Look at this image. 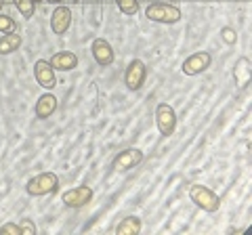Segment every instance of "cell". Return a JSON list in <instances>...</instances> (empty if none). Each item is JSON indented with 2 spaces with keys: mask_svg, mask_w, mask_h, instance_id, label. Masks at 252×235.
Listing matches in <instances>:
<instances>
[{
  "mask_svg": "<svg viewBox=\"0 0 252 235\" xmlns=\"http://www.w3.org/2000/svg\"><path fill=\"white\" fill-rule=\"evenodd\" d=\"M145 17L154 23H164V26H170V23H177L183 17V13L177 4L170 2H152L145 6Z\"/></svg>",
  "mask_w": 252,
  "mask_h": 235,
  "instance_id": "obj_1",
  "label": "cell"
},
{
  "mask_svg": "<svg viewBox=\"0 0 252 235\" xmlns=\"http://www.w3.org/2000/svg\"><path fill=\"white\" fill-rule=\"evenodd\" d=\"M59 189V176L55 172H40V175L32 176L26 183V193L32 198H42V195L55 193Z\"/></svg>",
  "mask_w": 252,
  "mask_h": 235,
  "instance_id": "obj_2",
  "label": "cell"
},
{
  "mask_svg": "<svg viewBox=\"0 0 252 235\" xmlns=\"http://www.w3.org/2000/svg\"><path fill=\"white\" fill-rule=\"evenodd\" d=\"M189 200H191L198 208H202L204 212H210V214L219 212V208H220V198L212 189H208L206 185L195 183V185L189 187Z\"/></svg>",
  "mask_w": 252,
  "mask_h": 235,
  "instance_id": "obj_3",
  "label": "cell"
},
{
  "mask_svg": "<svg viewBox=\"0 0 252 235\" xmlns=\"http://www.w3.org/2000/svg\"><path fill=\"white\" fill-rule=\"evenodd\" d=\"M156 126L162 137H170L177 130V114L168 103H160L156 107Z\"/></svg>",
  "mask_w": 252,
  "mask_h": 235,
  "instance_id": "obj_4",
  "label": "cell"
},
{
  "mask_svg": "<svg viewBox=\"0 0 252 235\" xmlns=\"http://www.w3.org/2000/svg\"><path fill=\"white\" fill-rule=\"evenodd\" d=\"M93 195H94V191L89 185H78V187L63 191L61 202L65 204V208H84L86 204L93 202Z\"/></svg>",
  "mask_w": 252,
  "mask_h": 235,
  "instance_id": "obj_5",
  "label": "cell"
},
{
  "mask_svg": "<svg viewBox=\"0 0 252 235\" xmlns=\"http://www.w3.org/2000/svg\"><path fill=\"white\" fill-rule=\"evenodd\" d=\"M147 78V65L141 59H132L124 72V84L128 90H141Z\"/></svg>",
  "mask_w": 252,
  "mask_h": 235,
  "instance_id": "obj_6",
  "label": "cell"
},
{
  "mask_svg": "<svg viewBox=\"0 0 252 235\" xmlns=\"http://www.w3.org/2000/svg\"><path fill=\"white\" fill-rule=\"evenodd\" d=\"M143 158H145V155H143V151H141V149H137V147H126V149H122L112 160V168L116 172L132 170V168H137L139 164L143 162Z\"/></svg>",
  "mask_w": 252,
  "mask_h": 235,
  "instance_id": "obj_7",
  "label": "cell"
},
{
  "mask_svg": "<svg viewBox=\"0 0 252 235\" xmlns=\"http://www.w3.org/2000/svg\"><path fill=\"white\" fill-rule=\"evenodd\" d=\"M210 65H212V55L208 51H200V53L189 55V57L183 61L181 72H183L185 76H198L202 72H206Z\"/></svg>",
  "mask_w": 252,
  "mask_h": 235,
  "instance_id": "obj_8",
  "label": "cell"
},
{
  "mask_svg": "<svg viewBox=\"0 0 252 235\" xmlns=\"http://www.w3.org/2000/svg\"><path fill=\"white\" fill-rule=\"evenodd\" d=\"M91 53H93L94 63L101 65V67L112 65L114 59H116V53H114V49H112V44H109L105 38H94L93 46H91Z\"/></svg>",
  "mask_w": 252,
  "mask_h": 235,
  "instance_id": "obj_9",
  "label": "cell"
},
{
  "mask_svg": "<svg viewBox=\"0 0 252 235\" xmlns=\"http://www.w3.org/2000/svg\"><path fill=\"white\" fill-rule=\"evenodd\" d=\"M34 76L36 82L46 90H53L57 86V78H55V69L46 59H38L34 63Z\"/></svg>",
  "mask_w": 252,
  "mask_h": 235,
  "instance_id": "obj_10",
  "label": "cell"
},
{
  "mask_svg": "<svg viewBox=\"0 0 252 235\" xmlns=\"http://www.w3.org/2000/svg\"><path fill=\"white\" fill-rule=\"evenodd\" d=\"M69 28H72V11H69L67 6L59 4L57 9L53 11V15H51V29H53V34L63 36Z\"/></svg>",
  "mask_w": 252,
  "mask_h": 235,
  "instance_id": "obj_11",
  "label": "cell"
},
{
  "mask_svg": "<svg viewBox=\"0 0 252 235\" xmlns=\"http://www.w3.org/2000/svg\"><path fill=\"white\" fill-rule=\"evenodd\" d=\"M49 63L53 65V69H57V72H72V69L78 67V55L72 51H59L53 55Z\"/></svg>",
  "mask_w": 252,
  "mask_h": 235,
  "instance_id": "obj_12",
  "label": "cell"
},
{
  "mask_svg": "<svg viewBox=\"0 0 252 235\" xmlns=\"http://www.w3.org/2000/svg\"><path fill=\"white\" fill-rule=\"evenodd\" d=\"M57 105H59L57 97H55L53 92H44V95L36 101L34 114H36L38 120H46V118H51L55 112H57Z\"/></svg>",
  "mask_w": 252,
  "mask_h": 235,
  "instance_id": "obj_13",
  "label": "cell"
},
{
  "mask_svg": "<svg viewBox=\"0 0 252 235\" xmlns=\"http://www.w3.org/2000/svg\"><path fill=\"white\" fill-rule=\"evenodd\" d=\"M141 229H143V223H141L139 216H124L122 221L118 223L116 233L118 235H137V233H141Z\"/></svg>",
  "mask_w": 252,
  "mask_h": 235,
  "instance_id": "obj_14",
  "label": "cell"
},
{
  "mask_svg": "<svg viewBox=\"0 0 252 235\" xmlns=\"http://www.w3.org/2000/svg\"><path fill=\"white\" fill-rule=\"evenodd\" d=\"M23 38L19 32H11V34H4L0 36V55H11L15 53L21 46Z\"/></svg>",
  "mask_w": 252,
  "mask_h": 235,
  "instance_id": "obj_15",
  "label": "cell"
},
{
  "mask_svg": "<svg viewBox=\"0 0 252 235\" xmlns=\"http://www.w3.org/2000/svg\"><path fill=\"white\" fill-rule=\"evenodd\" d=\"M13 4L17 6V11H19L26 19L34 17V13H36V2H34V0H13Z\"/></svg>",
  "mask_w": 252,
  "mask_h": 235,
  "instance_id": "obj_16",
  "label": "cell"
},
{
  "mask_svg": "<svg viewBox=\"0 0 252 235\" xmlns=\"http://www.w3.org/2000/svg\"><path fill=\"white\" fill-rule=\"evenodd\" d=\"M116 4H118V11L122 15H128V17L139 13V0H116Z\"/></svg>",
  "mask_w": 252,
  "mask_h": 235,
  "instance_id": "obj_17",
  "label": "cell"
},
{
  "mask_svg": "<svg viewBox=\"0 0 252 235\" xmlns=\"http://www.w3.org/2000/svg\"><path fill=\"white\" fill-rule=\"evenodd\" d=\"M11 32H17V23L9 15L0 13V34H11Z\"/></svg>",
  "mask_w": 252,
  "mask_h": 235,
  "instance_id": "obj_18",
  "label": "cell"
},
{
  "mask_svg": "<svg viewBox=\"0 0 252 235\" xmlns=\"http://www.w3.org/2000/svg\"><path fill=\"white\" fill-rule=\"evenodd\" d=\"M0 235H21V227L17 223H4L0 227Z\"/></svg>",
  "mask_w": 252,
  "mask_h": 235,
  "instance_id": "obj_19",
  "label": "cell"
},
{
  "mask_svg": "<svg viewBox=\"0 0 252 235\" xmlns=\"http://www.w3.org/2000/svg\"><path fill=\"white\" fill-rule=\"evenodd\" d=\"M19 227H21V235H36V233H38L36 225L32 223L30 218H23V221L19 223Z\"/></svg>",
  "mask_w": 252,
  "mask_h": 235,
  "instance_id": "obj_20",
  "label": "cell"
},
{
  "mask_svg": "<svg viewBox=\"0 0 252 235\" xmlns=\"http://www.w3.org/2000/svg\"><path fill=\"white\" fill-rule=\"evenodd\" d=\"M220 38H223L227 44H235V42H238V34H235V29H231V28H223V29H220Z\"/></svg>",
  "mask_w": 252,
  "mask_h": 235,
  "instance_id": "obj_21",
  "label": "cell"
},
{
  "mask_svg": "<svg viewBox=\"0 0 252 235\" xmlns=\"http://www.w3.org/2000/svg\"><path fill=\"white\" fill-rule=\"evenodd\" d=\"M44 2H51V4H61L63 0H44Z\"/></svg>",
  "mask_w": 252,
  "mask_h": 235,
  "instance_id": "obj_22",
  "label": "cell"
},
{
  "mask_svg": "<svg viewBox=\"0 0 252 235\" xmlns=\"http://www.w3.org/2000/svg\"><path fill=\"white\" fill-rule=\"evenodd\" d=\"M2 6H4V0H0V11H2Z\"/></svg>",
  "mask_w": 252,
  "mask_h": 235,
  "instance_id": "obj_23",
  "label": "cell"
},
{
  "mask_svg": "<svg viewBox=\"0 0 252 235\" xmlns=\"http://www.w3.org/2000/svg\"><path fill=\"white\" fill-rule=\"evenodd\" d=\"M34 2H36V4H40V2H44V0H34Z\"/></svg>",
  "mask_w": 252,
  "mask_h": 235,
  "instance_id": "obj_24",
  "label": "cell"
}]
</instances>
